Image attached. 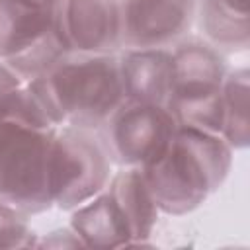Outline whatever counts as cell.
I'll return each instance as SVG.
<instances>
[{"label": "cell", "mask_w": 250, "mask_h": 250, "mask_svg": "<svg viewBox=\"0 0 250 250\" xmlns=\"http://www.w3.org/2000/svg\"><path fill=\"white\" fill-rule=\"evenodd\" d=\"M234 150L215 133L178 125L166 154L143 174L162 215L184 217L199 209L229 178Z\"/></svg>", "instance_id": "6da1fadb"}, {"label": "cell", "mask_w": 250, "mask_h": 250, "mask_svg": "<svg viewBox=\"0 0 250 250\" xmlns=\"http://www.w3.org/2000/svg\"><path fill=\"white\" fill-rule=\"evenodd\" d=\"M53 123L98 131L125 102L117 53H68L45 76L29 82Z\"/></svg>", "instance_id": "7a4b0ae2"}, {"label": "cell", "mask_w": 250, "mask_h": 250, "mask_svg": "<svg viewBox=\"0 0 250 250\" xmlns=\"http://www.w3.org/2000/svg\"><path fill=\"white\" fill-rule=\"evenodd\" d=\"M55 131L57 127L0 119V201L27 217L53 209L49 162Z\"/></svg>", "instance_id": "3957f363"}, {"label": "cell", "mask_w": 250, "mask_h": 250, "mask_svg": "<svg viewBox=\"0 0 250 250\" xmlns=\"http://www.w3.org/2000/svg\"><path fill=\"white\" fill-rule=\"evenodd\" d=\"M113 170L115 166L96 131L72 125L57 127L49 162L53 207L70 213L105 189Z\"/></svg>", "instance_id": "277c9868"}, {"label": "cell", "mask_w": 250, "mask_h": 250, "mask_svg": "<svg viewBox=\"0 0 250 250\" xmlns=\"http://www.w3.org/2000/svg\"><path fill=\"white\" fill-rule=\"evenodd\" d=\"M178 121L164 104L123 102L96 131L115 168H148L170 148Z\"/></svg>", "instance_id": "5b68a950"}, {"label": "cell", "mask_w": 250, "mask_h": 250, "mask_svg": "<svg viewBox=\"0 0 250 250\" xmlns=\"http://www.w3.org/2000/svg\"><path fill=\"white\" fill-rule=\"evenodd\" d=\"M172 55V88L166 100L168 109L201 104L217 96L227 76V55L217 51L197 33H188L170 47Z\"/></svg>", "instance_id": "8992f818"}, {"label": "cell", "mask_w": 250, "mask_h": 250, "mask_svg": "<svg viewBox=\"0 0 250 250\" xmlns=\"http://www.w3.org/2000/svg\"><path fill=\"white\" fill-rule=\"evenodd\" d=\"M197 0H121V49H170L195 21Z\"/></svg>", "instance_id": "52a82bcc"}, {"label": "cell", "mask_w": 250, "mask_h": 250, "mask_svg": "<svg viewBox=\"0 0 250 250\" xmlns=\"http://www.w3.org/2000/svg\"><path fill=\"white\" fill-rule=\"evenodd\" d=\"M61 23L72 51H121V0H62Z\"/></svg>", "instance_id": "ba28073f"}, {"label": "cell", "mask_w": 250, "mask_h": 250, "mask_svg": "<svg viewBox=\"0 0 250 250\" xmlns=\"http://www.w3.org/2000/svg\"><path fill=\"white\" fill-rule=\"evenodd\" d=\"M117 61L127 102L166 105L172 88L170 49H121Z\"/></svg>", "instance_id": "9c48e42d"}, {"label": "cell", "mask_w": 250, "mask_h": 250, "mask_svg": "<svg viewBox=\"0 0 250 250\" xmlns=\"http://www.w3.org/2000/svg\"><path fill=\"white\" fill-rule=\"evenodd\" d=\"M62 0H0V59L39 41L61 21Z\"/></svg>", "instance_id": "30bf717a"}, {"label": "cell", "mask_w": 250, "mask_h": 250, "mask_svg": "<svg viewBox=\"0 0 250 250\" xmlns=\"http://www.w3.org/2000/svg\"><path fill=\"white\" fill-rule=\"evenodd\" d=\"M68 227L76 232L84 248L113 250L131 246L133 242L131 227L107 188L72 209Z\"/></svg>", "instance_id": "8fae6325"}, {"label": "cell", "mask_w": 250, "mask_h": 250, "mask_svg": "<svg viewBox=\"0 0 250 250\" xmlns=\"http://www.w3.org/2000/svg\"><path fill=\"white\" fill-rule=\"evenodd\" d=\"M105 188L117 201L119 209L123 211L131 227V232H133L131 246L146 244L162 213L156 205V199L148 188V182L143 170L141 168H115Z\"/></svg>", "instance_id": "7c38bea8"}, {"label": "cell", "mask_w": 250, "mask_h": 250, "mask_svg": "<svg viewBox=\"0 0 250 250\" xmlns=\"http://www.w3.org/2000/svg\"><path fill=\"white\" fill-rule=\"evenodd\" d=\"M193 25L197 35L223 55L244 53L250 47L248 16L229 10L219 0H197Z\"/></svg>", "instance_id": "4fadbf2b"}, {"label": "cell", "mask_w": 250, "mask_h": 250, "mask_svg": "<svg viewBox=\"0 0 250 250\" xmlns=\"http://www.w3.org/2000/svg\"><path fill=\"white\" fill-rule=\"evenodd\" d=\"M223 129L221 137L229 146L244 150L250 143V70L248 66L229 68L221 88Z\"/></svg>", "instance_id": "5bb4252c"}, {"label": "cell", "mask_w": 250, "mask_h": 250, "mask_svg": "<svg viewBox=\"0 0 250 250\" xmlns=\"http://www.w3.org/2000/svg\"><path fill=\"white\" fill-rule=\"evenodd\" d=\"M68 53H72V47L66 39L62 23L59 21V25L53 27L39 41L31 43L27 49H23L8 59H2V61H6L10 64V68L23 82H31L35 78L45 76L49 70H53Z\"/></svg>", "instance_id": "9a60e30c"}, {"label": "cell", "mask_w": 250, "mask_h": 250, "mask_svg": "<svg viewBox=\"0 0 250 250\" xmlns=\"http://www.w3.org/2000/svg\"><path fill=\"white\" fill-rule=\"evenodd\" d=\"M25 213L0 201V250L2 248H31L37 246L39 234L33 232Z\"/></svg>", "instance_id": "2e32d148"}, {"label": "cell", "mask_w": 250, "mask_h": 250, "mask_svg": "<svg viewBox=\"0 0 250 250\" xmlns=\"http://www.w3.org/2000/svg\"><path fill=\"white\" fill-rule=\"evenodd\" d=\"M37 246H51V248H76L82 246L80 238L76 236V232L70 227L64 229H57L53 232H49L45 238H37Z\"/></svg>", "instance_id": "e0dca14e"}, {"label": "cell", "mask_w": 250, "mask_h": 250, "mask_svg": "<svg viewBox=\"0 0 250 250\" xmlns=\"http://www.w3.org/2000/svg\"><path fill=\"white\" fill-rule=\"evenodd\" d=\"M23 84V80L10 68V64L6 61L0 59V109L4 107V104L10 100V96Z\"/></svg>", "instance_id": "ac0fdd59"}, {"label": "cell", "mask_w": 250, "mask_h": 250, "mask_svg": "<svg viewBox=\"0 0 250 250\" xmlns=\"http://www.w3.org/2000/svg\"><path fill=\"white\" fill-rule=\"evenodd\" d=\"M223 6H227L229 10L236 12V14H242V16H248V2L250 0H219Z\"/></svg>", "instance_id": "d6986e66"}]
</instances>
